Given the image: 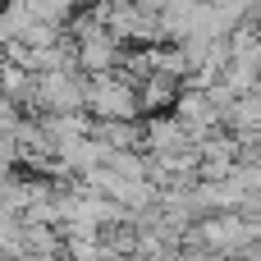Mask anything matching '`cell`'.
<instances>
[{
    "mask_svg": "<svg viewBox=\"0 0 261 261\" xmlns=\"http://www.w3.org/2000/svg\"><path fill=\"white\" fill-rule=\"evenodd\" d=\"M92 106H96L101 115H119V119H128V115H133V92H128L124 83H106V78H96V87H92Z\"/></svg>",
    "mask_w": 261,
    "mask_h": 261,
    "instance_id": "obj_1",
    "label": "cell"
}]
</instances>
